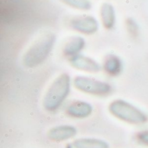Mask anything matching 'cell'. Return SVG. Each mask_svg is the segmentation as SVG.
Listing matches in <instances>:
<instances>
[{
	"label": "cell",
	"mask_w": 148,
	"mask_h": 148,
	"mask_svg": "<svg viewBox=\"0 0 148 148\" xmlns=\"http://www.w3.org/2000/svg\"><path fill=\"white\" fill-rule=\"evenodd\" d=\"M102 69L107 75L115 77L118 76L123 69V63L121 59L114 54H108L103 60Z\"/></svg>",
	"instance_id": "10"
},
{
	"label": "cell",
	"mask_w": 148,
	"mask_h": 148,
	"mask_svg": "<svg viewBox=\"0 0 148 148\" xmlns=\"http://www.w3.org/2000/svg\"><path fill=\"white\" fill-rule=\"evenodd\" d=\"M69 62L73 69L85 73L97 74L101 70V66L97 61L82 54L69 59Z\"/></svg>",
	"instance_id": "6"
},
{
	"label": "cell",
	"mask_w": 148,
	"mask_h": 148,
	"mask_svg": "<svg viewBox=\"0 0 148 148\" xmlns=\"http://www.w3.org/2000/svg\"><path fill=\"white\" fill-rule=\"evenodd\" d=\"M100 17L102 26L106 29H112L116 22V13L114 5L110 3H103L100 7Z\"/></svg>",
	"instance_id": "11"
},
{
	"label": "cell",
	"mask_w": 148,
	"mask_h": 148,
	"mask_svg": "<svg viewBox=\"0 0 148 148\" xmlns=\"http://www.w3.org/2000/svg\"><path fill=\"white\" fill-rule=\"evenodd\" d=\"M72 148H110L109 144L101 139L96 138H80L75 140L72 144Z\"/></svg>",
	"instance_id": "12"
},
{
	"label": "cell",
	"mask_w": 148,
	"mask_h": 148,
	"mask_svg": "<svg viewBox=\"0 0 148 148\" xmlns=\"http://www.w3.org/2000/svg\"><path fill=\"white\" fill-rule=\"evenodd\" d=\"M108 109L112 116L130 125L139 126L148 121V116L145 112L123 99L112 101L108 104Z\"/></svg>",
	"instance_id": "3"
},
{
	"label": "cell",
	"mask_w": 148,
	"mask_h": 148,
	"mask_svg": "<svg viewBox=\"0 0 148 148\" xmlns=\"http://www.w3.org/2000/svg\"><path fill=\"white\" fill-rule=\"evenodd\" d=\"M71 77L67 73L59 75L49 85L42 98V107L49 113L56 112L70 94Z\"/></svg>",
	"instance_id": "1"
},
{
	"label": "cell",
	"mask_w": 148,
	"mask_h": 148,
	"mask_svg": "<svg viewBox=\"0 0 148 148\" xmlns=\"http://www.w3.org/2000/svg\"><path fill=\"white\" fill-rule=\"evenodd\" d=\"M72 84L79 92L94 96L103 97L112 92V87L108 82L85 75H76Z\"/></svg>",
	"instance_id": "4"
},
{
	"label": "cell",
	"mask_w": 148,
	"mask_h": 148,
	"mask_svg": "<svg viewBox=\"0 0 148 148\" xmlns=\"http://www.w3.org/2000/svg\"><path fill=\"white\" fill-rule=\"evenodd\" d=\"M86 46L85 39L81 36H73L64 43L62 48L63 55L69 59L80 55Z\"/></svg>",
	"instance_id": "9"
},
{
	"label": "cell",
	"mask_w": 148,
	"mask_h": 148,
	"mask_svg": "<svg viewBox=\"0 0 148 148\" xmlns=\"http://www.w3.org/2000/svg\"><path fill=\"white\" fill-rule=\"evenodd\" d=\"M93 111L91 103L85 101H74L67 107L65 113L73 119H86L91 116Z\"/></svg>",
	"instance_id": "8"
},
{
	"label": "cell",
	"mask_w": 148,
	"mask_h": 148,
	"mask_svg": "<svg viewBox=\"0 0 148 148\" xmlns=\"http://www.w3.org/2000/svg\"><path fill=\"white\" fill-rule=\"evenodd\" d=\"M69 26L75 31L87 36L94 35L99 29L97 19L90 15H80L72 17L69 20Z\"/></svg>",
	"instance_id": "5"
},
{
	"label": "cell",
	"mask_w": 148,
	"mask_h": 148,
	"mask_svg": "<svg viewBox=\"0 0 148 148\" xmlns=\"http://www.w3.org/2000/svg\"><path fill=\"white\" fill-rule=\"evenodd\" d=\"M77 129L71 125H59L51 127L48 133V139L54 142H63L75 138Z\"/></svg>",
	"instance_id": "7"
},
{
	"label": "cell",
	"mask_w": 148,
	"mask_h": 148,
	"mask_svg": "<svg viewBox=\"0 0 148 148\" xmlns=\"http://www.w3.org/2000/svg\"><path fill=\"white\" fill-rule=\"evenodd\" d=\"M126 27L128 33L132 36H137L139 35V25L133 18H127L126 20Z\"/></svg>",
	"instance_id": "14"
},
{
	"label": "cell",
	"mask_w": 148,
	"mask_h": 148,
	"mask_svg": "<svg viewBox=\"0 0 148 148\" xmlns=\"http://www.w3.org/2000/svg\"><path fill=\"white\" fill-rule=\"evenodd\" d=\"M64 4L70 8L87 11L92 8V3L90 0H60Z\"/></svg>",
	"instance_id": "13"
},
{
	"label": "cell",
	"mask_w": 148,
	"mask_h": 148,
	"mask_svg": "<svg viewBox=\"0 0 148 148\" xmlns=\"http://www.w3.org/2000/svg\"><path fill=\"white\" fill-rule=\"evenodd\" d=\"M56 36L54 33L47 32L36 39L26 50L23 56V64L28 69H34L42 64L49 56Z\"/></svg>",
	"instance_id": "2"
},
{
	"label": "cell",
	"mask_w": 148,
	"mask_h": 148,
	"mask_svg": "<svg viewBox=\"0 0 148 148\" xmlns=\"http://www.w3.org/2000/svg\"><path fill=\"white\" fill-rule=\"evenodd\" d=\"M136 138H137L138 142L140 145H143V146L148 147V129L147 130H144V131L140 132L137 134Z\"/></svg>",
	"instance_id": "15"
}]
</instances>
